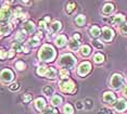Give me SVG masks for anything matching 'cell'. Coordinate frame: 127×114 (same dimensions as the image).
Here are the masks:
<instances>
[{"label": "cell", "mask_w": 127, "mask_h": 114, "mask_svg": "<svg viewBox=\"0 0 127 114\" xmlns=\"http://www.w3.org/2000/svg\"><path fill=\"white\" fill-rule=\"evenodd\" d=\"M38 57L41 61L45 62H49V61H52L56 58V50L52 46L50 45H44L40 48V50L38 52Z\"/></svg>", "instance_id": "cell-1"}, {"label": "cell", "mask_w": 127, "mask_h": 114, "mask_svg": "<svg viewBox=\"0 0 127 114\" xmlns=\"http://www.w3.org/2000/svg\"><path fill=\"white\" fill-rule=\"evenodd\" d=\"M75 62H76V60H75V58L73 57V55L70 54V53H66V54L61 55L59 64L62 65V66H64V68L71 69V68H74Z\"/></svg>", "instance_id": "cell-2"}, {"label": "cell", "mask_w": 127, "mask_h": 114, "mask_svg": "<svg viewBox=\"0 0 127 114\" xmlns=\"http://www.w3.org/2000/svg\"><path fill=\"white\" fill-rule=\"evenodd\" d=\"M59 86H60V88L62 89V91H64V92H68V93H71V92H73L74 91V89H75V85L74 83L72 80H63L61 81V83L59 84Z\"/></svg>", "instance_id": "cell-3"}, {"label": "cell", "mask_w": 127, "mask_h": 114, "mask_svg": "<svg viewBox=\"0 0 127 114\" xmlns=\"http://www.w3.org/2000/svg\"><path fill=\"white\" fill-rule=\"evenodd\" d=\"M123 81L124 80H123L122 75L114 74L113 76H112V78H111V86L113 87V88L117 89V88H120V87L123 85Z\"/></svg>", "instance_id": "cell-4"}, {"label": "cell", "mask_w": 127, "mask_h": 114, "mask_svg": "<svg viewBox=\"0 0 127 114\" xmlns=\"http://www.w3.org/2000/svg\"><path fill=\"white\" fill-rule=\"evenodd\" d=\"M90 70H91V64L89 62H83L78 68V74L80 76H85L90 72Z\"/></svg>", "instance_id": "cell-5"}, {"label": "cell", "mask_w": 127, "mask_h": 114, "mask_svg": "<svg viewBox=\"0 0 127 114\" xmlns=\"http://www.w3.org/2000/svg\"><path fill=\"white\" fill-rule=\"evenodd\" d=\"M0 77H1V79L5 81V83H8V81H11L13 79L14 75H13V72L11 71L9 69H5L3 71L1 72V74H0Z\"/></svg>", "instance_id": "cell-6"}, {"label": "cell", "mask_w": 127, "mask_h": 114, "mask_svg": "<svg viewBox=\"0 0 127 114\" xmlns=\"http://www.w3.org/2000/svg\"><path fill=\"white\" fill-rule=\"evenodd\" d=\"M114 37V32L111 30V28L109 27H104L102 31V38L103 40H105V41H110V40H112V38Z\"/></svg>", "instance_id": "cell-7"}, {"label": "cell", "mask_w": 127, "mask_h": 114, "mask_svg": "<svg viewBox=\"0 0 127 114\" xmlns=\"http://www.w3.org/2000/svg\"><path fill=\"white\" fill-rule=\"evenodd\" d=\"M10 16H11V10L9 7H2L0 9V20L1 21L8 20Z\"/></svg>", "instance_id": "cell-8"}, {"label": "cell", "mask_w": 127, "mask_h": 114, "mask_svg": "<svg viewBox=\"0 0 127 114\" xmlns=\"http://www.w3.org/2000/svg\"><path fill=\"white\" fill-rule=\"evenodd\" d=\"M114 107H115V110L122 112V111H125L127 109V102L124 100V99H120V100L115 103Z\"/></svg>", "instance_id": "cell-9"}, {"label": "cell", "mask_w": 127, "mask_h": 114, "mask_svg": "<svg viewBox=\"0 0 127 114\" xmlns=\"http://www.w3.org/2000/svg\"><path fill=\"white\" fill-rule=\"evenodd\" d=\"M115 99H116V98H115V95L113 92H110L109 91V92H105L104 95H103V100H104L106 103H111V104L114 103Z\"/></svg>", "instance_id": "cell-10"}, {"label": "cell", "mask_w": 127, "mask_h": 114, "mask_svg": "<svg viewBox=\"0 0 127 114\" xmlns=\"http://www.w3.org/2000/svg\"><path fill=\"white\" fill-rule=\"evenodd\" d=\"M24 31L25 33H28V34H32L34 33V31H35V24H34V22L32 21H28L24 24Z\"/></svg>", "instance_id": "cell-11"}, {"label": "cell", "mask_w": 127, "mask_h": 114, "mask_svg": "<svg viewBox=\"0 0 127 114\" xmlns=\"http://www.w3.org/2000/svg\"><path fill=\"white\" fill-rule=\"evenodd\" d=\"M35 106L37 108V110H39V111H42L45 109V107H46V101L44 100L42 98H38L37 100L35 101Z\"/></svg>", "instance_id": "cell-12"}, {"label": "cell", "mask_w": 127, "mask_h": 114, "mask_svg": "<svg viewBox=\"0 0 127 114\" xmlns=\"http://www.w3.org/2000/svg\"><path fill=\"white\" fill-rule=\"evenodd\" d=\"M67 42V39H66V37L64 36V35H61V36H59L56 39V45L58 47H63L65 46V43Z\"/></svg>", "instance_id": "cell-13"}, {"label": "cell", "mask_w": 127, "mask_h": 114, "mask_svg": "<svg viewBox=\"0 0 127 114\" xmlns=\"http://www.w3.org/2000/svg\"><path fill=\"white\" fill-rule=\"evenodd\" d=\"M60 30H61V23L60 22L56 21L50 25V33H58Z\"/></svg>", "instance_id": "cell-14"}, {"label": "cell", "mask_w": 127, "mask_h": 114, "mask_svg": "<svg viewBox=\"0 0 127 114\" xmlns=\"http://www.w3.org/2000/svg\"><path fill=\"white\" fill-rule=\"evenodd\" d=\"M46 77L47 78H50V79H53L54 77L57 76V71L54 70L53 68H48L47 72H46Z\"/></svg>", "instance_id": "cell-15"}, {"label": "cell", "mask_w": 127, "mask_h": 114, "mask_svg": "<svg viewBox=\"0 0 127 114\" xmlns=\"http://www.w3.org/2000/svg\"><path fill=\"white\" fill-rule=\"evenodd\" d=\"M68 46H70L71 49L76 50L79 47V40H76V39H74V38H72V39H70V41H68Z\"/></svg>", "instance_id": "cell-16"}, {"label": "cell", "mask_w": 127, "mask_h": 114, "mask_svg": "<svg viewBox=\"0 0 127 114\" xmlns=\"http://www.w3.org/2000/svg\"><path fill=\"white\" fill-rule=\"evenodd\" d=\"M124 21H125V16L122 15V14H117V15L114 16L113 19V23L114 24H122V23H124Z\"/></svg>", "instance_id": "cell-17"}, {"label": "cell", "mask_w": 127, "mask_h": 114, "mask_svg": "<svg viewBox=\"0 0 127 114\" xmlns=\"http://www.w3.org/2000/svg\"><path fill=\"white\" fill-rule=\"evenodd\" d=\"M61 102H62V98L58 95H54L53 97L51 98V103H52V106H54V107L61 104Z\"/></svg>", "instance_id": "cell-18"}, {"label": "cell", "mask_w": 127, "mask_h": 114, "mask_svg": "<svg viewBox=\"0 0 127 114\" xmlns=\"http://www.w3.org/2000/svg\"><path fill=\"white\" fill-rule=\"evenodd\" d=\"M90 34H91V36H94V37H99L101 34L100 28L98 27V26H92L90 28Z\"/></svg>", "instance_id": "cell-19"}, {"label": "cell", "mask_w": 127, "mask_h": 114, "mask_svg": "<svg viewBox=\"0 0 127 114\" xmlns=\"http://www.w3.org/2000/svg\"><path fill=\"white\" fill-rule=\"evenodd\" d=\"M113 10H114V5L113 4H112V3H106V4H104L102 11H103V13L109 14V13H111Z\"/></svg>", "instance_id": "cell-20"}, {"label": "cell", "mask_w": 127, "mask_h": 114, "mask_svg": "<svg viewBox=\"0 0 127 114\" xmlns=\"http://www.w3.org/2000/svg\"><path fill=\"white\" fill-rule=\"evenodd\" d=\"M90 52H91V49L89 46H83L82 48H80V53H82V55L87 57V55L90 54Z\"/></svg>", "instance_id": "cell-21"}, {"label": "cell", "mask_w": 127, "mask_h": 114, "mask_svg": "<svg viewBox=\"0 0 127 114\" xmlns=\"http://www.w3.org/2000/svg\"><path fill=\"white\" fill-rule=\"evenodd\" d=\"M85 22H86V17L84 15H78L76 19H75V23H76L78 26H83L85 24Z\"/></svg>", "instance_id": "cell-22"}, {"label": "cell", "mask_w": 127, "mask_h": 114, "mask_svg": "<svg viewBox=\"0 0 127 114\" xmlns=\"http://www.w3.org/2000/svg\"><path fill=\"white\" fill-rule=\"evenodd\" d=\"M68 76H70V72H68V70L62 69L61 71H60V77H61L62 79H67Z\"/></svg>", "instance_id": "cell-23"}, {"label": "cell", "mask_w": 127, "mask_h": 114, "mask_svg": "<svg viewBox=\"0 0 127 114\" xmlns=\"http://www.w3.org/2000/svg\"><path fill=\"white\" fill-rule=\"evenodd\" d=\"M31 47H37L39 45V36H35L34 38L30 39V43H28Z\"/></svg>", "instance_id": "cell-24"}, {"label": "cell", "mask_w": 127, "mask_h": 114, "mask_svg": "<svg viewBox=\"0 0 127 114\" xmlns=\"http://www.w3.org/2000/svg\"><path fill=\"white\" fill-rule=\"evenodd\" d=\"M63 111H64L65 114H74V109L71 104H65L64 108H63Z\"/></svg>", "instance_id": "cell-25"}, {"label": "cell", "mask_w": 127, "mask_h": 114, "mask_svg": "<svg viewBox=\"0 0 127 114\" xmlns=\"http://www.w3.org/2000/svg\"><path fill=\"white\" fill-rule=\"evenodd\" d=\"M104 60V57H103L101 53H97V54H95V57H94V61L96 63H101L102 61Z\"/></svg>", "instance_id": "cell-26"}, {"label": "cell", "mask_w": 127, "mask_h": 114, "mask_svg": "<svg viewBox=\"0 0 127 114\" xmlns=\"http://www.w3.org/2000/svg\"><path fill=\"white\" fill-rule=\"evenodd\" d=\"M47 70H48V68H46V66H39L38 70H37V74L40 76H45Z\"/></svg>", "instance_id": "cell-27"}, {"label": "cell", "mask_w": 127, "mask_h": 114, "mask_svg": "<svg viewBox=\"0 0 127 114\" xmlns=\"http://www.w3.org/2000/svg\"><path fill=\"white\" fill-rule=\"evenodd\" d=\"M15 68L18 70H20V71H22V70L26 69V65H25V63L22 62V61H18V62L15 63Z\"/></svg>", "instance_id": "cell-28"}, {"label": "cell", "mask_w": 127, "mask_h": 114, "mask_svg": "<svg viewBox=\"0 0 127 114\" xmlns=\"http://www.w3.org/2000/svg\"><path fill=\"white\" fill-rule=\"evenodd\" d=\"M15 39L18 40L19 42H21V41H23V40L25 39V35L23 33H21V32H19V33L16 34V36H15Z\"/></svg>", "instance_id": "cell-29"}, {"label": "cell", "mask_w": 127, "mask_h": 114, "mask_svg": "<svg viewBox=\"0 0 127 114\" xmlns=\"http://www.w3.org/2000/svg\"><path fill=\"white\" fill-rule=\"evenodd\" d=\"M57 112H58V111H57L56 109H53V108L49 107V108H47V109H46V111L44 112V114H58Z\"/></svg>", "instance_id": "cell-30"}, {"label": "cell", "mask_w": 127, "mask_h": 114, "mask_svg": "<svg viewBox=\"0 0 127 114\" xmlns=\"http://www.w3.org/2000/svg\"><path fill=\"white\" fill-rule=\"evenodd\" d=\"M44 92H45V95H47V96H50L51 93L53 92V89H52V87H51V86H47V87H45V88H44Z\"/></svg>", "instance_id": "cell-31"}, {"label": "cell", "mask_w": 127, "mask_h": 114, "mask_svg": "<svg viewBox=\"0 0 127 114\" xmlns=\"http://www.w3.org/2000/svg\"><path fill=\"white\" fill-rule=\"evenodd\" d=\"M74 9H75V3H74V2H71V3H68L67 5H66V12L71 13Z\"/></svg>", "instance_id": "cell-32"}, {"label": "cell", "mask_w": 127, "mask_h": 114, "mask_svg": "<svg viewBox=\"0 0 127 114\" xmlns=\"http://www.w3.org/2000/svg\"><path fill=\"white\" fill-rule=\"evenodd\" d=\"M12 47H13L14 51H16V52H21V51H22V46L20 45V43H18V42L13 43V45H12Z\"/></svg>", "instance_id": "cell-33"}, {"label": "cell", "mask_w": 127, "mask_h": 114, "mask_svg": "<svg viewBox=\"0 0 127 114\" xmlns=\"http://www.w3.org/2000/svg\"><path fill=\"white\" fill-rule=\"evenodd\" d=\"M9 88H10V90H18L19 88H20V85L18 84V83H14V84H12V85H10L9 86Z\"/></svg>", "instance_id": "cell-34"}, {"label": "cell", "mask_w": 127, "mask_h": 114, "mask_svg": "<svg viewBox=\"0 0 127 114\" xmlns=\"http://www.w3.org/2000/svg\"><path fill=\"white\" fill-rule=\"evenodd\" d=\"M7 57H8V53H7V52H5L4 50H0V59H1V60H4Z\"/></svg>", "instance_id": "cell-35"}, {"label": "cell", "mask_w": 127, "mask_h": 114, "mask_svg": "<svg viewBox=\"0 0 127 114\" xmlns=\"http://www.w3.org/2000/svg\"><path fill=\"white\" fill-rule=\"evenodd\" d=\"M23 100H24L25 103H27V102H30V101L32 100L31 95H24V97H23Z\"/></svg>", "instance_id": "cell-36"}, {"label": "cell", "mask_w": 127, "mask_h": 114, "mask_svg": "<svg viewBox=\"0 0 127 114\" xmlns=\"http://www.w3.org/2000/svg\"><path fill=\"white\" fill-rule=\"evenodd\" d=\"M39 27H40V30H46V21L45 20L39 22Z\"/></svg>", "instance_id": "cell-37"}, {"label": "cell", "mask_w": 127, "mask_h": 114, "mask_svg": "<svg viewBox=\"0 0 127 114\" xmlns=\"http://www.w3.org/2000/svg\"><path fill=\"white\" fill-rule=\"evenodd\" d=\"M99 114H112V112L109 111V110H106V109H101Z\"/></svg>", "instance_id": "cell-38"}, {"label": "cell", "mask_w": 127, "mask_h": 114, "mask_svg": "<svg viewBox=\"0 0 127 114\" xmlns=\"http://www.w3.org/2000/svg\"><path fill=\"white\" fill-rule=\"evenodd\" d=\"M121 32L124 34H127V24H124L122 27H121Z\"/></svg>", "instance_id": "cell-39"}, {"label": "cell", "mask_w": 127, "mask_h": 114, "mask_svg": "<svg viewBox=\"0 0 127 114\" xmlns=\"http://www.w3.org/2000/svg\"><path fill=\"white\" fill-rule=\"evenodd\" d=\"M94 46L95 47H96V48H99V49H101V48H102V45H101V43L99 42V41H94Z\"/></svg>", "instance_id": "cell-40"}, {"label": "cell", "mask_w": 127, "mask_h": 114, "mask_svg": "<svg viewBox=\"0 0 127 114\" xmlns=\"http://www.w3.org/2000/svg\"><path fill=\"white\" fill-rule=\"evenodd\" d=\"M74 39H76V40H79L80 39V35L78 34V33H76L74 35Z\"/></svg>", "instance_id": "cell-41"}, {"label": "cell", "mask_w": 127, "mask_h": 114, "mask_svg": "<svg viewBox=\"0 0 127 114\" xmlns=\"http://www.w3.org/2000/svg\"><path fill=\"white\" fill-rule=\"evenodd\" d=\"M13 55H14V50H11L9 53H8V58H12Z\"/></svg>", "instance_id": "cell-42"}, {"label": "cell", "mask_w": 127, "mask_h": 114, "mask_svg": "<svg viewBox=\"0 0 127 114\" xmlns=\"http://www.w3.org/2000/svg\"><path fill=\"white\" fill-rule=\"evenodd\" d=\"M76 107H77V109H82V108H83L82 102H77V103H76Z\"/></svg>", "instance_id": "cell-43"}, {"label": "cell", "mask_w": 127, "mask_h": 114, "mask_svg": "<svg viewBox=\"0 0 127 114\" xmlns=\"http://www.w3.org/2000/svg\"><path fill=\"white\" fill-rule=\"evenodd\" d=\"M123 93H124V95H125L126 97H127V86L125 87V88H124V90H123Z\"/></svg>", "instance_id": "cell-44"}]
</instances>
